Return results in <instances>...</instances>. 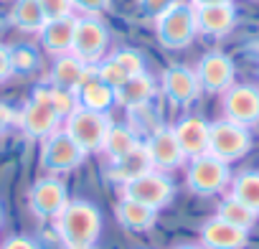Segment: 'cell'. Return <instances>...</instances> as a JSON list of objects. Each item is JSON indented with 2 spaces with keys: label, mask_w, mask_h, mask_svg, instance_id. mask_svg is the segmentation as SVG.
Listing matches in <instances>:
<instances>
[{
  "label": "cell",
  "mask_w": 259,
  "mask_h": 249,
  "mask_svg": "<svg viewBox=\"0 0 259 249\" xmlns=\"http://www.w3.org/2000/svg\"><path fill=\"white\" fill-rule=\"evenodd\" d=\"M102 224V211L92 201L74 198L56 216V236L64 249H97Z\"/></svg>",
  "instance_id": "cell-1"
},
{
  "label": "cell",
  "mask_w": 259,
  "mask_h": 249,
  "mask_svg": "<svg viewBox=\"0 0 259 249\" xmlns=\"http://www.w3.org/2000/svg\"><path fill=\"white\" fill-rule=\"evenodd\" d=\"M18 124L33 140H46L49 135H54L59 130L61 117L51 107V84H38L33 89L31 99L18 112Z\"/></svg>",
  "instance_id": "cell-2"
},
{
  "label": "cell",
  "mask_w": 259,
  "mask_h": 249,
  "mask_svg": "<svg viewBox=\"0 0 259 249\" xmlns=\"http://www.w3.org/2000/svg\"><path fill=\"white\" fill-rule=\"evenodd\" d=\"M112 119L107 112H94L76 107L66 119H64V133L84 150V153H102L104 138L112 128Z\"/></svg>",
  "instance_id": "cell-3"
},
{
  "label": "cell",
  "mask_w": 259,
  "mask_h": 249,
  "mask_svg": "<svg viewBox=\"0 0 259 249\" xmlns=\"http://www.w3.org/2000/svg\"><path fill=\"white\" fill-rule=\"evenodd\" d=\"M231 183L229 163L219 160L211 153H203L198 158H191L186 168V186L196 196H216Z\"/></svg>",
  "instance_id": "cell-4"
},
{
  "label": "cell",
  "mask_w": 259,
  "mask_h": 249,
  "mask_svg": "<svg viewBox=\"0 0 259 249\" xmlns=\"http://www.w3.org/2000/svg\"><path fill=\"white\" fill-rule=\"evenodd\" d=\"M196 33V11L186 3H173L155 18V36L165 49H186Z\"/></svg>",
  "instance_id": "cell-5"
},
{
  "label": "cell",
  "mask_w": 259,
  "mask_h": 249,
  "mask_svg": "<svg viewBox=\"0 0 259 249\" xmlns=\"http://www.w3.org/2000/svg\"><path fill=\"white\" fill-rule=\"evenodd\" d=\"M251 148V135L249 128L231 122V119H219L211 122V133H208V153L216 155L224 163H234L244 158Z\"/></svg>",
  "instance_id": "cell-6"
},
{
  "label": "cell",
  "mask_w": 259,
  "mask_h": 249,
  "mask_svg": "<svg viewBox=\"0 0 259 249\" xmlns=\"http://www.w3.org/2000/svg\"><path fill=\"white\" fill-rule=\"evenodd\" d=\"M122 196H124V198H133V201H138V203H143V206H150V209H155V211H160V209H165V206L173 201L176 186H173V181H170L165 173H160V171H148V173H143L140 178L124 183V186H122Z\"/></svg>",
  "instance_id": "cell-7"
},
{
  "label": "cell",
  "mask_w": 259,
  "mask_h": 249,
  "mask_svg": "<svg viewBox=\"0 0 259 249\" xmlns=\"http://www.w3.org/2000/svg\"><path fill=\"white\" fill-rule=\"evenodd\" d=\"M109 44L107 26L97 16H81L74 23V41H71V54L81 59L84 64L94 66L102 61L104 51Z\"/></svg>",
  "instance_id": "cell-8"
},
{
  "label": "cell",
  "mask_w": 259,
  "mask_h": 249,
  "mask_svg": "<svg viewBox=\"0 0 259 249\" xmlns=\"http://www.w3.org/2000/svg\"><path fill=\"white\" fill-rule=\"evenodd\" d=\"M84 158H87V153L64 130H56L41 145V165H44V171H49L54 176L76 171L84 163Z\"/></svg>",
  "instance_id": "cell-9"
},
{
  "label": "cell",
  "mask_w": 259,
  "mask_h": 249,
  "mask_svg": "<svg viewBox=\"0 0 259 249\" xmlns=\"http://www.w3.org/2000/svg\"><path fill=\"white\" fill-rule=\"evenodd\" d=\"M69 201L71 198H69L66 186L59 178H54V176L38 178L31 186V191H28V209L41 221H56V216L66 209Z\"/></svg>",
  "instance_id": "cell-10"
},
{
  "label": "cell",
  "mask_w": 259,
  "mask_h": 249,
  "mask_svg": "<svg viewBox=\"0 0 259 249\" xmlns=\"http://www.w3.org/2000/svg\"><path fill=\"white\" fill-rule=\"evenodd\" d=\"M224 117L241 128L259 124V89L251 84H231L224 92Z\"/></svg>",
  "instance_id": "cell-11"
},
{
  "label": "cell",
  "mask_w": 259,
  "mask_h": 249,
  "mask_svg": "<svg viewBox=\"0 0 259 249\" xmlns=\"http://www.w3.org/2000/svg\"><path fill=\"white\" fill-rule=\"evenodd\" d=\"M196 79L201 84V92H208V94H224L231 84H234V61L221 54V51H211L206 54L198 64H196Z\"/></svg>",
  "instance_id": "cell-12"
},
{
  "label": "cell",
  "mask_w": 259,
  "mask_h": 249,
  "mask_svg": "<svg viewBox=\"0 0 259 249\" xmlns=\"http://www.w3.org/2000/svg\"><path fill=\"white\" fill-rule=\"evenodd\" d=\"M143 145L148 150V158H150L153 171L168 173V171L181 168L183 160H186V155H183V150H181V145L176 140L173 128H155Z\"/></svg>",
  "instance_id": "cell-13"
},
{
  "label": "cell",
  "mask_w": 259,
  "mask_h": 249,
  "mask_svg": "<svg viewBox=\"0 0 259 249\" xmlns=\"http://www.w3.org/2000/svg\"><path fill=\"white\" fill-rule=\"evenodd\" d=\"M163 94L176 107L193 104L201 94V84L196 79V71L188 69V66H181V64L168 66L165 74H163Z\"/></svg>",
  "instance_id": "cell-14"
},
{
  "label": "cell",
  "mask_w": 259,
  "mask_h": 249,
  "mask_svg": "<svg viewBox=\"0 0 259 249\" xmlns=\"http://www.w3.org/2000/svg\"><path fill=\"white\" fill-rule=\"evenodd\" d=\"M249 244V231L226 224L219 216H211L201 226V246L203 249H244Z\"/></svg>",
  "instance_id": "cell-15"
},
{
  "label": "cell",
  "mask_w": 259,
  "mask_h": 249,
  "mask_svg": "<svg viewBox=\"0 0 259 249\" xmlns=\"http://www.w3.org/2000/svg\"><path fill=\"white\" fill-rule=\"evenodd\" d=\"M158 92V84L150 74H135V76H130L124 84H119L114 89V104L130 109V112H138L143 107L150 104V99L155 97Z\"/></svg>",
  "instance_id": "cell-16"
},
{
  "label": "cell",
  "mask_w": 259,
  "mask_h": 249,
  "mask_svg": "<svg viewBox=\"0 0 259 249\" xmlns=\"http://www.w3.org/2000/svg\"><path fill=\"white\" fill-rule=\"evenodd\" d=\"M176 140L183 150V155L191 160V158H198L203 153H208V133H211V122L201 119V117H183L176 128Z\"/></svg>",
  "instance_id": "cell-17"
},
{
  "label": "cell",
  "mask_w": 259,
  "mask_h": 249,
  "mask_svg": "<svg viewBox=\"0 0 259 249\" xmlns=\"http://www.w3.org/2000/svg\"><path fill=\"white\" fill-rule=\"evenodd\" d=\"M193 11H196V31L203 36L221 38L236 26V11L231 3L206 6V8H193Z\"/></svg>",
  "instance_id": "cell-18"
},
{
  "label": "cell",
  "mask_w": 259,
  "mask_h": 249,
  "mask_svg": "<svg viewBox=\"0 0 259 249\" xmlns=\"http://www.w3.org/2000/svg\"><path fill=\"white\" fill-rule=\"evenodd\" d=\"M76 99H79V107H84V109L109 112V107L114 104V89L109 84H104L97 76V69L92 66L89 74L84 76V81L76 89Z\"/></svg>",
  "instance_id": "cell-19"
},
{
  "label": "cell",
  "mask_w": 259,
  "mask_h": 249,
  "mask_svg": "<svg viewBox=\"0 0 259 249\" xmlns=\"http://www.w3.org/2000/svg\"><path fill=\"white\" fill-rule=\"evenodd\" d=\"M148 171H153V165H150V158H148L145 145L140 143L133 153H127L124 158L109 163V168H107V178H109L112 183H117V186H124V183H130V181L140 178V176L148 173Z\"/></svg>",
  "instance_id": "cell-20"
},
{
  "label": "cell",
  "mask_w": 259,
  "mask_h": 249,
  "mask_svg": "<svg viewBox=\"0 0 259 249\" xmlns=\"http://www.w3.org/2000/svg\"><path fill=\"white\" fill-rule=\"evenodd\" d=\"M89 64H84L81 59H76L74 54H64V56H56L54 66H51V74H49V84L56 87V89H69V92H76L79 84L84 81V76L89 74Z\"/></svg>",
  "instance_id": "cell-21"
},
{
  "label": "cell",
  "mask_w": 259,
  "mask_h": 249,
  "mask_svg": "<svg viewBox=\"0 0 259 249\" xmlns=\"http://www.w3.org/2000/svg\"><path fill=\"white\" fill-rule=\"evenodd\" d=\"M74 23L76 18H56V21H46L41 33V46L44 51H49L51 56H64L71 54V41H74Z\"/></svg>",
  "instance_id": "cell-22"
},
{
  "label": "cell",
  "mask_w": 259,
  "mask_h": 249,
  "mask_svg": "<svg viewBox=\"0 0 259 249\" xmlns=\"http://www.w3.org/2000/svg\"><path fill=\"white\" fill-rule=\"evenodd\" d=\"M114 216H117V221H119L127 231H133V234L148 231V229H153L155 221H158V211H155V209L143 206V203H138V201H133V198H124V196H122V201L114 206Z\"/></svg>",
  "instance_id": "cell-23"
},
{
  "label": "cell",
  "mask_w": 259,
  "mask_h": 249,
  "mask_svg": "<svg viewBox=\"0 0 259 249\" xmlns=\"http://www.w3.org/2000/svg\"><path fill=\"white\" fill-rule=\"evenodd\" d=\"M140 145L138 140V133L130 128V124H112L107 138H104V145H102V153L109 158V163L124 158L127 153H133L135 148Z\"/></svg>",
  "instance_id": "cell-24"
},
{
  "label": "cell",
  "mask_w": 259,
  "mask_h": 249,
  "mask_svg": "<svg viewBox=\"0 0 259 249\" xmlns=\"http://www.w3.org/2000/svg\"><path fill=\"white\" fill-rule=\"evenodd\" d=\"M11 23H13L18 31L38 33V31L44 28V23H46L38 0H16L13 8H11Z\"/></svg>",
  "instance_id": "cell-25"
},
{
  "label": "cell",
  "mask_w": 259,
  "mask_h": 249,
  "mask_svg": "<svg viewBox=\"0 0 259 249\" xmlns=\"http://www.w3.org/2000/svg\"><path fill=\"white\" fill-rule=\"evenodd\" d=\"M236 201H241L246 209H251L259 216V171H244L231 181V193Z\"/></svg>",
  "instance_id": "cell-26"
},
{
  "label": "cell",
  "mask_w": 259,
  "mask_h": 249,
  "mask_svg": "<svg viewBox=\"0 0 259 249\" xmlns=\"http://www.w3.org/2000/svg\"><path fill=\"white\" fill-rule=\"evenodd\" d=\"M216 216L224 219L226 224H234V226L244 229V231H249V229L256 224V214H254L251 209H246L241 201H236L234 196H226V198L219 203Z\"/></svg>",
  "instance_id": "cell-27"
},
{
  "label": "cell",
  "mask_w": 259,
  "mask_h": 249,
  "mask_svg": "<svg viewBox=\"0 0 259 249\" xmlns=\"http://www.w3.org/2000/svg\"><path fill=\"white\" fill-rule=\"evenodd\" d=\"M11 66L13 74H31L38 66V54L33 46H11Z\"/></svg>",
  "instance_id": "cell-28"
},
{
  "label": "cell",
  "mask_w": 259,
  "mask_h": 249,
  "mask_svg": "<svg viewBox=\"0 0 259 249\" xmlns=\"http://www.w3.org/2000/svg\"><path fill=\"white\" fill-rule=\"evenodd\" d=\"M112 61H114L127 76H135V74H143V71H145L143 54L135 51V49H122V51L112 54Z\"/></svg>",
  "instance_id": "cell-29"
},
{
  "label": "cell",
  "mask_w": 259,
  "mask_h": 249,
  "mask_svg": "<svg viewBox=\"0 0 259 249\" xmlns=\"http://www.w3.org/2000/svg\"><path fill=\"white\" fill-rule=\"evenodd\" d=\"M51 107L56 109V114L61 119H66L76 107H79V99H76V92H69V89H56L51 87Z\"/></svg>",
  "instance_id": "cell-30"
},
{
  "label": "cell",
  "mask_w": 259,
  "mask_h": 249,
  "mask_svg": "<svg viewBox=\"0 0 259 249\" xmlns=\"http://www.w3.org/2000/svg\"><path fill=\"white\" fill-rule=\"evenodd\" d=\"M38 6L44 11L46 21H56V18H69L74 13L71 0H38Z\"/></svg>",
  "instance_id": "cell-31"
},
{
  "label": "cell",
  "mask_w": 259,
  "mask_h": 249,
  "mask_svg": "<svg viewBox=\"0 0 259 249\" xmlns=\"http://www.w3.org/2000/svg\"><path fill=\"white\" fill-rule=\"evenodd\" d=\"M173 3H178V0H140V11L148 16V18H158V16H163Z\"/></svg>",
  "instance_id": "cell-32"
},
{
  "label": "cell",
  "mask_w": 259,
  "mask_h": 249,
  "mask_svg": "<svg viewBox=\"0 0 259 249\" xmlns=\"http://www.w3.org/2000/svg\"><path fill=\"white\" fill-rule=\"evenodd\" d=\"M74 11L84 13V16H99L102 11L109 8V0H71Z\"/></svg>",
  "instance_id": "cell-33"
},
{
  "label": "cell",
  "mask_w": 259,
  "mask_h": 249,
  "mask_svg": "<svg viewBox=\"0 0 259 249\" xmlns=\"http://www.w3.org/2000/svg\"><path fill=\"white\" fill-rule=\"evenodd\" d=\"M0 249H41L36 239L31 236H23V234H16V236H8L3 244H0Z\"/></svg>",
  "instance_id": "cell-34"
},
{
  "label": "cell",
  "mask_w": 259,
  "mask_h": 249,
  "mask_svg": "<svg viewBox=\"0 0 259 249\" xmlns=\"http://www.w3.org/2000/svg\"><path fill=\"white\" fill-rule=\"evenodd\" d=\"M13 76V66H11V46L0 44V84H6Z\"/></svg>",
  "instance_id": "cell-35"
},
{
  "label": "cell",
  "mask_w": 259,
  "mask_h": 249,
  "mask_svg": "<svg viewBox=\"0 0 259 249\" xmlns=\"http://www.w3.org/2000/svg\"><path fill=\"white\" fill-rule=\"evenodd\" d=\"M13 122H18V112L11 107V104H6V102H0V135H3Z\"/></svg>",
  "instance_id": "cell-36"
},
{
  "label": "cell",
  "mask_w": 259,
  "mask_h": 249,
  "mask_svg": "<svg viewBox=\"0 0 259 249\" xmlns=\"http://www.w3.org/2000/svg\"><path fill=\"white\" fill-rule=\"evenodd\" d=\"M193 8H206V6H224V3H231V0H191Z\"/></svg>",
  "instance_id": "cell-37"
},
{
  "label": "cell",
  "mask_w": 259,
  "mask_h": 249,
  "mask_svg": "<svg viewBox=\"0 0 259 249\" xmlns=\"http://www.w3.org/2000/svg\"><path fill=\"white\" fill-rule=\"evenodd\" d=\"M173 249H203L201 244H178V246H173Z\"/></svg>",
  "instance_id": "cell-38"
},
{
  "label": "cell",
  "mask_w": 259,
  "mask_h": 249,
  "mask_svg": "<svg viewBox=\"0 0 259 249\" xmlns=\"http://www.w3.org/2000/svg\"><path fill=\"white\" fill-rule=\"evenodd\" d=\"M3 219H6V214H3V203H0V226H3Z\"/></svg>",
  "instance_id": "cell-39"
}]
</instances>
